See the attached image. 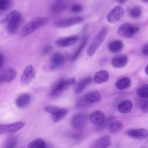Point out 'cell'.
Returning <instances> with one entry per match:
<instances>
[{
    "label": "cell",
    "mask_w": 148,
    "mask_h": 148,
    "mask_svg": "<svg viewBox=\"0 0 148 148\" xmlns=\"http://www.w3.org/2000/svg\"><path fill=\"white\" fill-rule=\"evenodd\" d=\"M13 6V2L9 0H0V13L8 11Z\"/></svg>",
    "instance_id": "cell-30"
},
{
    "label": "cell",
    "mask_w": 148,
    "mask_h": 148,
    "mask_svg": "<svg viewBox=\"0 0 148 148\" xmlns=\"http://www.w3.org/2000/svg\"><path fill=\"white\" fill-rule=\"evenodd\" d=\"M66 8V4L64 1H56L51 5V11L54 13H59L64 11Z\"/></svg>",
    "instance_id": "cell-25"
},
{
    "label": "cell",
    "mask_w": 148,
    "mask_h": 148,
    "mask_svg": "<svg viewBox=\"0 0 148 148\" xmlns=\"http://www.w3.org/2000/svg\"><path fill=\"white\" fill-rule=\"evenodd\" d=\"M145 73L148 76V64H147V65H146V67H145Z\"/></svg>",
    "instance_id": "cell-41"
},
{
    "label": "cell",
    "mask_w": 148,
    "mask_h": 148,
    "mask_svg": "<svg viewBox=\"0 0 148 148\" xmlns=\"http://www.w3.org/2000/svg\"><path fill=\"white\" fill-rule=\"evenodd\" d=\"M142 52L144 55L148 56V43L145 45L142 49Z\"/></svg>",
    "instance_id": "cell-39"
},
{
    "label": "cell",
    "mask_w": 148,
    "mask_h": 148,
    "mask_svg": "<svg viewBox=\"0 0 148 148\" xmlns=\"http://www.w3.org/2000/svg\"><path fill=\"white\" fill-rule=\"evenodd\" d=\"M128 62V58L125 56H119L114 57L112 60V65L117 68H121L125 66Z\"/></svg>",
    "instance_id": "cell-22"
},
{
    "label": "cell",
    "mask_w": 148,
    "mask_h": 148,
    "mask_svg": "<svg viewBox=\"0 0 148 148\" xmlns=\"http://www.w3.org/2000/svg\"><path fill=\"white\" fill-rule=\"evenodd\" d=\"M125 134L130 138L137 139H144L148 138V131L143 128L131 129L126 131Z\"/></svg>",
    "instance_id": "cell-14"
},
{
    "label": "cell",
    "mask_w": 148,
    "mask_h": 148,
    "mask_svg": "<svg viewBox=\"0 0 148 148\" xmlns=\"http://www.w3.org/2000/svg\"><path fill=\"white\" fill-rule=\"evenodd\" d=\"M21 21L22 17L20 12L13 10L8 13L3 18L2 24L9 34H14L18 31Z\"/></svg>",
    "instance_id": "cell-1"
},
{
    "label": "cell",
    "mask_w": 148,
    "mask_h": 148,
    "mask_svg": "<svg viewBox=\"0 0 148 148\" xmlns=\"http://www.w3.org/2000/svg\"><path fill=\"white\" fill-rule=\"evenodd\" d=\"M3 63V57L1 54H0V69L2 67Z\"/></svg>",
    "instance_id": "cell-40"
},
{
    "label": "cell",
    "mask_w": 148,
    "mask_h": 148,
    "mask_svg": "<svg viewBox=\"0 0 148 148\" xmlns=\"http://www.w3.org/2000/svg\"><path fill=\"white\" fill-rule=\"evenodd\" d=\"M123 47V43L120 40L112 41L108 45V49L112 53H117Z\"/></svg>",
    "instance_id": "cell-27"
},
{
    "label": "cell",
    "mask_w": 148,
    "mask_h": 148,
    "mask_svg": "<svg viewBox=\"0 0 148 148\" xmlns=\"http://www.w3.org/2000/svg\"><path fill=\"white\" fill-rule=\"evenodd\" d=\"M113 119V117H111L108 118L107 119H105V121H103V123L101 125H99V126L98 127L97 129H98V130H103V128H105L106 126H109V125L113 121H112Z\"/></svg>",
    "instance_id": "cell-35"
},
{
    "label": "cell",
    "mask_w": 148,
    "mask_h": 148,
    "mask_svg": "<svg viewBox=\"0 0 148 148\" xmlns=\"http://www.w3.org/2000/svg\"><path fill=\"white\" fill-rule=\"evenodd\" d=\"M75 82L76 79L73 77L59 80L53 87L50 92V95L51 97H57L60 95L64 90L67 89L71 86L74 84Z\"/></svg>",
    "instance_id": "cell-4"
},
{
    "label": "cell",
    "mask_w": 148,
    "mask_h": 148,
    "mask_svg": "<svg viewBox=\"0 0 148 148\" xmlns=\"http://www.w3.org/2000/svg\"><path fill=\"white\" fill-rule=\"evenodd\" d=\"M76 106L79 108H83L88 105V104L86 102L84 99V96H82L77 99L76 101Z\"/></svg>",
    "instance_id": "cell-34"
},
{
    "label": "cell",
    "mask_w": 148,
    "mask_h": 148,
    "mask_svg": "<svg viewBox=\"0 0 148 148\" xmlns=\"http://www.w3.org/2000/svg\"><path fill=\"white\" fill-rule=\"evenodd\" d=\"M82 10V7L79 4H75L71 8V11L75 13H77Z\"/></svg>",
    "instance_id": "cell-36"
},
{
    "label": "cell",
    "mask_w": 148,
    "mask_h": 148,
    "mask_svg": "<svg viewBox=\"0 0 148 148\" xmlns=\"http://www.w3.org/2000/svg\"><path fill=\"white\" fill-rule=\"evenodd\" d=\"M31 101V96L28 93L20 95L16 100V105L18 108H24L27 106Z\"/></svg>",
    "instance_id": "cell-18"
},
{
    "label": "cell",
    "mask_w": 148,
    "mask_h": 148,
    "mask_svg": "<svg viewBox=\"0 0 148 148\" xmlns=\"http://www.w3.org/2000/svg\"><path fill=\"white\" fill-rule=\"evenodd\" d=\"M142 148H145V147H142Z\"/></svg>",
    "instance_id": "cell-42"
},
{
    "label": "cell",
    "mask_w": 148,
    "mask_h": 148,
    "mask_svg": "<svg viewBox=\"0 0 148 148\" xmlns=\"http://www.w3.org/2000/svg\"><path fill=\"white\" fill-rule=\"evenodd\" d=\"M78 40L79 36L77 35H72L65 38H60L56 40L55 43L58 47H64L73 45Z\"/></svg>",
    "instance_id": "cell-12"
},
{
    "label": "cell",
    "mask_w": 148,
    "mask_h": 148,
    "mask_svg": "<svg viewBox=\"0 0 148 148\" xmlns=\"http://www.w3.org/2000/svg\"><path fill=\"white\" fill-rule=\"evenodd\" d=\"M27 148H46V143L43 139L38 138L31 142Z\"/></svg>",
    "instance_id": "cell-28"
},
{
    "label": "cell",
    "mask_w": 148,
    "mask_h": 148,
    "mask_svg": "<svg viewBox=\"0 0 148 148\" xmlns=\"http://www.w3.org/2000/svg\"><path fill=\"white\" fill-rule=\"evenodd\" d=\"M25 125V123L21 121L13 123L8 124L0 125V134L5 133H13L20 130Z\"/></svg>",
    "instance_id": "cell-10"
},
{
    "label": "cell",
    "mask_w": 148,
    "mask_h": 148,
    "mask_svg": "<svg viewBox=\"0 0 148 148\" xmlns=\"http://www.w3.org/2000/svg\"><path fill=\"white\" fill-rule=\"evenodd\" d=\"M91 78L90 77H86L81 80L75 87L74 92L75 94H78L82 92L86 87L91 82Z\"/></svg>",
    "instance_id": "cell-20"
},
{
    "label": "cell",
    "mask_w": 148,
    "mask_h": 148,
    "mask_svg": "<svg viewBox=\"0 0 148 148\" xmlns=\"http://www.w3.org/2000/svg\"><path fill=\"white\" fill-rule=\"evenodd\" d=\"M49 21V18L46 17H36L27 23L21 30V35L27 36L33 33L36 29H38L45 25Z\"/></svg>",
    "instance_id": "cell-2"
},
{
    "label": "cell",
    "mask_w": 148,
    "mask_h": 148,
    "mask_svg": "<svg viewBox=\"0 0 148 148\" xmlns=\"http://www.w3.org/2000/svg\"><path fill=\"white\" fill-rule=\"evenodd\" d=\"M124 13L123 7L117 5L113 8L106 16V20L110 23H115L120 20Z\"/></svg>",
    "instance_id": "cell-7"
},
{
    "label": "cell",
    "mask_w": 148,
    "mask_h": 148,
    "mask_svg": "<svg viewBox=\"0 0 148 148\" xmlns=\"http://www.w3.org/2000/svg\"><path fill=\"white\" fill-rule=\"evenodd\" d=\"M87 42H88V37L87 36H84V38H83L82 43L80 44V45L78 47L77 50L76 51L75 53L73 54V56L72 57V61H75L77 58V57H79L80 54L82 53V51L83 50V49L84 48V47L86 46Z\"/></svg>",
    "instance_id": "cell-29"
},
{
    "label": "cell",
    "mask_w": 148,
    "mask_h": 148,
    "mask_svg": "<svg viewBox=\"0 0 148 148\" xmlns=\"http://www.w3.org/2000/svg\"><path fill=\"white\" fill-rule=\"evenodd\" d=\"M138 27L132 25L128 23L121 25L117 29V34L124 38H131L138 31Z\"/></svg>",
    "instance_id": "cell-6"
},
{
    "label": "cell",
    "mask_w": 148,
    "mask_h": 148,
    "mask_svg": "<svg viewBox=\"0 0 148 148\" xmlns=\"http://www.w3.org/2000/svg\"><path fill=\"white\" fill-rule=\"evenodd\" d=\"M107 32L108 29L106 27H103L93 39L87 51V54L89 57L92 56L101 46L106 38Z\"/></svg>",
    "instance_id": "cell-3"
},
{
    "label": "cell",
    "mask_w": 148,
    "mask_h": 148,
    "mask_svg": "<svg viewBox=\"0 0 148 148\" xmlns=\"http://www.w3.org/2000/svg\"><path fill=\"white\" fill-rule=\"evenodd\" d=\"M141 111L143 113H148V100L145 101L140 106Z\"/></svg>",
    "instance_id": "cell-37"
},
{
    "label": "cell",
    "mask_w": 148,
    "mask_h": 148,
    "mask_svg": "<svg viewBox=\"0 0 148 148\" xmlns=\"http://www.w3.org/2000/svg\"><path fill=\"white\" fill-rule=\"evenodd\" d=\"M35 76V70L31 65L27 66L24 69L20 78V83L22 85L29 84Z\"/></svg>",
    "instance_id": "cell-8"
},
{
    "label": "cell",
    "mask_w": 148,
    "mask_h": 148,
    "mask_svg": "<svg viewBox=\"0 0 148 148\" xmlns=\"http://www.w3.org/2000/svg\"><path fill=\"white\" fill-rule=\"evenodd\" d=\"M52 49H53V47L51 45H47L44 46V47L43 49V53L45 54H47L49 53H50Z\"/></svg>",
    "instance_id": "cell-38"
},
{
    "label": "cell",
    "mask_w": 148,
    "mask_h": 148,
    "mask_svg": "<svg viewBox=\"0 0 148 148\" xmlns=\"http://www.w3.org/2000/svg\"><path fill=\"white\" fill-rule=\"evenodd\" d=\"M123 128V124L120 121H113L108 126V131L111 134H115L120 132Z\"/></svg>",
    "instance_id": "cell-24"
},
{
    "label": "cell",
    "mask_w": 148,
    "mask_h": 148,
    "mask_svg": "<svg viewBox=\"0 0 148 148\" xmlns=\"http://www.w3.org/2000/svg\"><path fill=\"white\" fill-rule=\"evenodd\" d=\"M45 110L51 115L53 122L60 121L67 114L68 110L65 108H60L57 106H47L44 108Z\"/></svg>",
    "instance_id": "cell-5"
},
{
    "label": "cell",
    "mask_w": 148,
    "mask_h": 148,
    "mask_svg": "<svg viewBox=\"0 0 148 148\" xmlns=\"http://www.w3.org/2000/svg\"><path fill=\"white\" fill-rule=\"evenodd\" d=\"M131 80L129 77H124L118 80L116 82L115 86L119 90H123L128 88L131 86Z\"/></svg>",
    "instance_id": "cell-26"
},
{
    "label": "cell",
    "mask_w": 148,
    "mask_h": 148,
    "mask_svg": "<svg viewBox=\"0 0 148 148\" xmlns=\"http://www.w3.org/2000/svg\"><path fill=\"white\" fill-rule=\"evenodd\" d=\"M136 94L141 98H148V84H143L139 87L136 91Z\"/></svg>",
    "instance_id": "cell-31"
},
{
    "label": "cell",
    "mask_w": 148,
    "mask_h": 148,
    "mask_svg": "<svg viewBox=\"0 0 148 148\" xmlns=\"http://www.w3.org/2000/svg\"><path fill=\"white\" fill-rule=\"evenodd\" d=\"M111 145L110 137L105 135L98 139L91 145L90 148H108Z\"/></svg>",
    "instance_id": "cell-17"
},
{
    "label": "cell",
    "mask_w": 148,
    "mask_h": 148,
    "mask_svg": "<svg viewBox=\"0 0 148 148\" xmlns=\"http://www.w3.org/2000/svg\"><path fill=\"white\" fill-rule=\"evenodd\" d=\"M141 15V10L138 7H134L130 11V16L133 18H138Z\"/></svg>",
    "instance_id": "cell-33"
},
{
    "label": "cell",
    "mask_w": 148,
    "mask_h": 148,
    "mask_svg": "<svg viewBox=\"0 0 148 148\" xmlns=\"http://www.w3.org/2000/svg\"><path fill=\"white\" fill-rule=\"evenodd\" d=\"M16 76L17 72L14 69L10 68L5 70L0 74V83H10L16 78Z\"/></svg>",
    "instance_id": "cell-16"
},
{
    "label": "cell",
    "mask_w": 148,
    "mask_h": 148,
    "mask_svg": "<svg viewBox=\"0 0 148 148\" xmlns=\"http://www.w3.org/2000/svg\"><path fill=\"white\" fill-rule=\"evenodd\" d=\"M132 106V102L129 99H126L117 105V110L121 113H128L131 112Z\"/></svg>",
    "instance_id": "cell-21"
},
{
    "label": "cell",
    "mask_w": 148,
    "mask_h": 148,
    "mask_svg": "<svg viewBox=\"0 0 148 148\" xmlns=\"http://www.w3.org/2000/svg\"><path fill=\"white\" fill-rule=\"evenodd\" d=\"M84 96V99L88 105L98 102L101 99V94L99 92L96 91L90 92Z\"/></svg>",
    "instance_id": "cell-23"
},
{
    "label": "cell",
    "mask_w": 148,
    "mask_h": 148,
    "mask_svg": "<svg viewBox=\"0 0 148 148\" xmlns=\"http://www.w3.org/2000/svg\"><path fill=\"white\" fill-rule=\"evenodd\" d=\"M83 21H84V18L82 16H79V17L68 18L58 20L57 22H56L55 24L58 27L65 28V27H68L75 24L81 23Z\"/></svg>",
    "instance_id": "cell-11"
},
{
    "label": "cell",
    "mask_w": 148,
    "mask_h": 148,
    "mask_svg": "<svg viewBox=\"0 0 148 148\" xmlns=\"http://www.w3.org/2000/svg\"><path fill=\"white\" fill-rule=\"evenodd\" d=\"M65 59L62 54L60 53H54L51 57L50 62V69L56 70L62 66L64 63Z\"/></svg>",
    "instance_id": "cell-13"
},
{
    "label": "cell",
    "mask_w": 148,
    "mask_h": 148,
    "mask_svg": "<svg viewBox=\"0 0 148 148\" xmlns=\"http://www.w3.org/2000/svg\"><path fill=\"white\" fill-rule=\"evenodd\" d=\"M109 75L106 71L101 70L97 72L94 76V81L97 84L105 83L109 80Z\"/></svg>",
    "instance_id": "cell-19"
},
{
    "label": "cell",
    "mask_w": 148,
    "mask_h": 148,
    "mask_svg": "<svg viewBox=\"0 0 148 148\" xmlns=\"http://www.w3.org/2000/svg\"><path fill=\"white\" fill-rule=\"evenodd\" d=\"M87 116L84 113H79L75 114L71 120V124L76 130L84 128L87 124Z\"/></svg>",
    "instance_id": "cell-9"
},
{
    "label": "cell",
    "mask_w": 148,
    "mask_h": 148,
    "mask_svg": "<svg viewBox=\"0 0 148 148\" xmlns=\"http://www.w3.org/2000/svg\"><path fill=\"white\" fill-rule=\"evenodd\" d=\"M18 143L17 137H11L6 142L3 148H16Z\"/></svg>",
    "instance_id": "cell-32"
},
{
    "label": "cell",
    "mask_w": 148,
    "mask_h": 148,
    "mask_svg": "<svg viewBox=\"0 0 148 148\" xmlns=\"http://www.w3.org/2000/svg\"><path fill=\"white\" fill-rule=\"evenodd\" d=\"M89 119L92 124L98 127L103 123L105 120V117L102 112L95 110L90 115Z\"/></svg>",
    "instance_id": "cell-15"
}]
</instances>
